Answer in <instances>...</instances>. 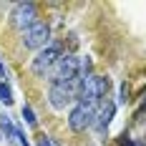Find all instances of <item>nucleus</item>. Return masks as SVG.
Here are the masks:
<instances>
[{"instance_id":"1a4fd4ad","label":"nucleus","mask_w":146,"mask_h":146,"mask_svg":"<svg viewBox=\"0 0 146 146\" xmlns=\"http://www.w3.org/2000/svg\"><path fill=\"white\" fill-rule=\"evenodd\" d=\"M23 118H25V123H28V126H35V123H38V118H35V113H33V108H30V106H23Z\"/></svg>"},{"instance_id":"9b49d317","label":"nucleus","mask_w":146,"mask_h":146,"mask_svg":"<svg viewBox=\"0 0 146 146\" xmlns=\"http://www.w3.org/2000/svg\"><path fill=\"white\" fill-rule=\"evenodd\" d=\"M0 126L5 129V133H8V136H15V129L10 126V118H8V116H0Z\"/></svg>"},{"instance_id":"9d476101","label":"nucleus","mask_w":146,"mask_h":146,"mask_svg":"<svg viewBox=\"0 0 146 146\" xmlns=\"http://www.w3.org/2000/svg\"><path fill=\"white\" fill-rule=\"evenodd\" d=\"M0 101H3V103H10V101H13V93H10V88L5 86V83H0Z\"/></svg>"},{"instance_id":"0eeeda50","label":"nucleus","mask_w":146,"mask_h":146,"mask_svg":"<svg viewBox=\"0 0 146 146\" xmlns=\"http://www.w3.org/2000/svg\"><path fill=\"white\" fill-rule=\"evenodd\" d=\"M93 121H96V108H93V106L76 103V106L71 108V116H68V126H71V131H86Z\"/></svg>"},{"instance_id":"f257e3e1","label":"nucleus","mask_w":146,"mask_h":146,"mask_svg":"<svg viewBox=\"0 0 146 146\" xmlns=\"http://www.w3.org/2000/svg\"><path fill=\"white\" fill-rule=\"evenodd\" d=\"M108 88H111V81L108 78H98V76H83L81 78V96H78V103H86V106H98L108 98Z\"/></svg>"},{"instance_id":"423d86ee","label":"nucleus","mask_w":146,"mask_h":146,"mask_svg":"<svg viewBox=\"0 0 146 146\" xmlns=\"http://www.w3.org/2000/svg\"><path fill=\"white\" fill-rule=\"evenodd\" d=\"M48 40H50V28H48V23H40V20L23 33V43L30 50H43L45 45H50Z\"/></svg>"},{"instance_id":"ddd939ff","label":"nucleus","mask_w":146,"mask_h":146,"mask_svg":"<svg viewBox=\"0 0 146 146\" xmlns=\"http://www.w3.org/2000/svg\"><path fill=\"white\" fill-rule=\"evenodd\" d=\"M0 78H5V66L0 63Z\"/></svg>"},{"instance_id":"7ed1b4c3","label":"nucleus","mask_w":146,"mask_h":146,"mask_svg":"<svg viewBox=\"0 0 146 146\" xmlns=\"http://www.w3.org/2000/svg\"><path fill=\"white\" fill-rule=\"evenodd\" d=\"M81 60L76 58V56H63V58L53 66V71L48 73V81H50V86L53 83H68V81H76V78H81L78 73H81Z\"/></svg>"},{"instance_id":"f8f14e48","label":"nucleus","mask_w":146,"mask_h":146,"mask_svg":"<svg viewBox=\"0 0 146 146\" xmlns=\"http://www.w3.org/2000/svg\"><path fill=\"white\" fill-rule=\"evenodd\" d=\"M38 146H53V144H50L48 136H38Z\"/></svg>"},{"instance_id":"6e6552de","label":"nucleus","mask_w":146,"mask_h":146,"mask_svg":"<svg viewBox=\"0 0 146 146\" xmlns=\"http://www.w3.org/2000/svg\"><path fill=\"white\" fill-rule=\"evenodd\" d=\"M113 111H116L113 101H108V98H106V101L101 103V111L96 113V118H98L96 123H98V129H101V131L106 129V126H108V123H111V118H113Z\"/></svg>"},{"instance_id":"39448f33","label":"nucleus","mask_w":146,"mask_h":146,"mask_svg":"<svg viewBox=\"0 0 146 146\" xmlns=\"http://www.w3.org/2000/svg\"><path fill=\"white\" fill-rule=\"evenodd\" d=\"M38 8L33 5V3H18L13 8V13H10V23H13V28H18V30H25L30 28V25H35L38 20Z\"/></svg>"},{"instance_id":"20e7f679","label":"nucleus","mask_w":146,"mask_h":146,"mask_svg":"<svg viewBox=\"0 0 146 146\" xmlns=\"http://www.w3.org/2000/svg\"><path fill=\"white\" fill-rule=\"evenodd\" d=\"M60 58H63V56H60L58 45H45L43 50L33 58V66H30V68H33L35 76H48V73L53 71V66H56Z\"/></svg>"},{"instance_id":"f03ea898","label":"nucleus","mask_w":146,"mask_h":146,"mask_svg":"<svg viewBox=\"0 0 146 146\" xmlns=\"http://www.w3.org/2000/svg\"><path fill=\"white\" fill-rule=\"evenodd\" d=\"M78 96H81V78L68 81V83H53L50 91H48V101L58 111H63L66 106H71Z\"/></svg>"}]
</instances>
